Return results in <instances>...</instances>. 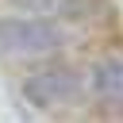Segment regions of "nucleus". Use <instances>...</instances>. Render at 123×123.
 Masks as SVG:
<instances>
[{
	"label": "nucleus",
	"mask_w": 123,
	"mask_h": 123,
	"mask_svg": "<svg viewBox=\"0 0 123 123\" xmlns=\"http://www.w3.org/2000/svg\"><path fill=\"white\" fill-rule=\"evenodd\" d=\"M69 42L65 27L46 19V15H12L0 19V54H15V58H38V54H58Z\"/></svg>",
	"instance_id": "f257e3e1"
},
{
	"label": "nucleus",
	"mask_w": 123,
	"mask_h": 123,
	"mask_svg": "<svg viewBox=\"0 0 123 123\" xmlns=\"http://www.w3.org/2000/svg\"><path fill=\"white\" fill-rule=\"evenodd\" d=\"M23 100L31 108H62V104H77L85 92V77L81 69L69 65H54V69H38L23 81Z\"/></svg>",
	"instance_id": "f03ea898"
},
{
	"label": "nucleus",
	"mask_w": 123,
	"mask_h": 123,
	"mask_svg": "<svg viewBox=\"0 0 123 123\" xmlns=\"http://www.w3.org/2000/svg\"><path fill=\"white\" fill-rule=\"evenodd\" d=\"M88 77H92V92H96L100 100L119 104V96H123V73H119V58H104V62H96V65L88 69Z\"/></svg>",
	"instance_id": "7ed1b4c3"
},
{
	"label": "nucleus",
	"mask_w": 123,
	"mask_h": 123,
	"mask_svg": "<svg viewBox=\"0 0 123 123\" xmlns=\"http://www.w3.org/2000/svg\"><path fill=\"white\" fill-rule=\"evenodd\" d=\"M19 12H27V15H42V12H54V4L58 0H12Z\"/></svg>",
	"instance_id": "20e7f679"
}]
</instances>
